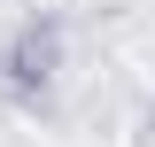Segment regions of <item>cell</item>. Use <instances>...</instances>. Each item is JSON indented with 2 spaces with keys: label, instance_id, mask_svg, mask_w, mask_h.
Returning <instances> with one entry per match:
<instances>
[{
  "label": "cell",
  "instance_id": "1",
  "mask_svg": "<svg viewBox=\"0 0 155 147\" xmlns=\"http://www.w3.org/2000/svg\"><path fill=\"white\" fill-rule=\"evenodd\" d=\"M62 62H70V31H62L54 8L16 16L8 31H0V101H8V109H23V116H39L47 101H54Z\"/></svg>",
  "mask_w": 155,
  "mask_h": 147
},
{
  "label": "cell",
  "instance_id": "2",
  "mask_svg": "<svg viewBox=\"0 0 155 147\" xmlns=\"http://www.w3.org/2000/svg\"><path fill=\"white\" fill-rule=\"evenodd\" d=\"M147 139H155V101H147Z\"/></svg>",
  "mask_w": 155,
  "mask_h": 147
}]
</instances>
